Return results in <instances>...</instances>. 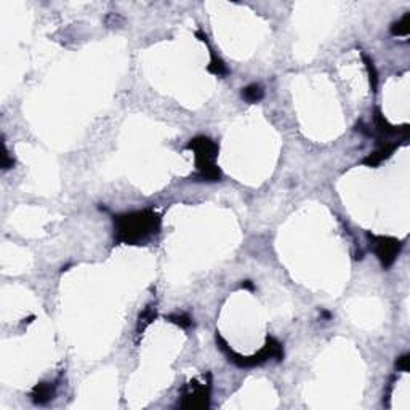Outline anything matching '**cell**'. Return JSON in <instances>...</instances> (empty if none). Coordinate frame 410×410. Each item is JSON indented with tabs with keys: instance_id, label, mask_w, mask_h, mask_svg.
Wrapping results in <instances>:
<instances>
[{
	"instance_id": "obj_1",
	"label": "cell",
	"mask_w": 410,
	"mask_h": 410,
	"mask_svg": "<svg viewBox=\"0 0 410 410\" xmlns=\"http://www.w3.org/2000/svg\"><path fill=\"white\" fill-rule=\"evenodd\" d=\"M114 224H116L117 240L125 244H136L157 234L161 218L153 210H143L114 218Z\"/></svg>"
},
{
	"instance_id": "obj_2",
	"label": "cell",
	"mask_w": 410,
	"mask_h": 410,
	"mask_svg": "<svg viewBox=\"0 0 410 410\" xmlns=\"http://www.w3.org/2000/svg\"><path fill=\"white\" fill-rule=\"evenodd\" d=\"M188 149H193L196 153V161H197V169H199L201 178L207 181H216L221 178V173L215 167V157L218 153L216 144L210 138L205 136H197V138L191 140L188 144Z\"/></svg>"
},
{
	"instance_id": "obj_3",
	"label": "cell",
	"mask_w": 410,
	"mask_h": 410,
	"mask_svg": "<svg viewBox=\"0 0 410 410\" xmlns=\"http://www.w3.org/2000/svg\"><path fill=\"white\" fill-rule=\"evenodd\" d=\"M208 394L210 386L207 385H197V382H193L188 385V390L183 394V402L181 407L186 409H196V407H205L208 404Z\"/></svg>"
},
{
	"instance_id": "obj_4",
	"label": "cell",
	"mask_w": 410,
	"mask_h": 410,
	"mask_svg": "<svg viewBox=\"0 0 410 410\" xmlns=\"http://www.w3.org/2000/svg\"><path fill=\"white\" fill-rule=\"evenodd\" d=\"M372 239L375 240V253L378 255L380 261L385 268H388L390 264L394 261L398 252H399V242L396 239H390V237H374Z\"/></svg>"
},
{
	"instance_id": "obj_5",
	"label": "cell",
	"mask_w": 410,
	"mask_h": 410,
	"mask_svg": "<svg viewBox=\"0 0 410 410\" xmlns=\"http://www.w3.org/2000/svg\"><path fill=\"white\" fill-rule=\"evenodd\" d=\"M32 401L35 404H47L53 398V386L50 383H40L32 390Z\"/></svg>"
},
{
	"instance_id": "obj_6",
	"label": "cell",
	"mask_w": 410,
	"mask_h": 410,
	"mask_svg": "<svg viewBox=\"0 0 410 410\" xmlns=\"http://www.w3.org/2000/svg\"><path fill=\"white\" fill-rule=\"evenodd\" d=\"M263 88L260 85H256V83H252V85H248L247 88L242 90V98H244L245 101L248 103H256L260 101L263 98Z\"/></svg>"
},
{
	"instance_id": "obj_7",
	"label": "cell",
	"mask_w": 410,
	"mask_h": 410,
	"mask_svg": "<svg viewBox=\"0 0 410 410\" xmlns=\"http://www.w3.org/2000/svg\"><path fill=\"white\" fill-rule=\"evenodd\" d=\"M409 18H410V14L407 13L399 22H396V24L393 26L391 32L394 35H407L409 34Z\"/></svg>"
},
{
	"instance_id": "obj_8",
	"label": "cell",
	"mask_w": 410,
	"mask_h": 410,
	"mask_svg": "<svg viewBox=\"0 0 410 410\" xmlns=\"http://www.w3.org/2000/svg\"><path fill=\"white\" fill-rule=\"evenodd\" d=\"M208 71L216 74V75H224V74H227V67L224 66V63L221 61V59H218L213 53H211V64L208 67Z\"/></svg>"
},
{
	"instance_id": "obj_9",
	"label": "cell",
	"mask_w": 410,
	"mask_h": 410,
	"mask_svg": "<svg viewBox=\"0 0 410 410\" xmlns=\"http://www.w3.org/2000/svg\"><path fill=\"white\" fill-rule=\"evenodd\" d=\"M169 321L181 325V327H191V324H193V321L188 316H170Z\"/></svg>"
},
{
	"instance_id": "obj_10",
	"label": "cell",
	"mask_w": 410,
	"mask_h": 410,
	"mask_svg": "<svg viewBox=\"0 0 410 410\" xmlns=\"http://www.w3.org/2000/svg\"><path fill=\"white\" fill-rule=\"evenodd\" d=\"M396 366H398L399 370L407 372V370H409V354H404L402 358H399L398 362H396Z\"/></svg>"
},
{
	"instance_id": "obj_11",
	"label": "cell",
	"mask_w": 410,
	"mask_h": 410,
	"mask_svg": "<svg viewBox=\"0 0 410 410\" xmlns=\"http://www.w3.org/2000/svg\"><path fill=\"white\" fill-rule=\"evenodd\" d=\"M242 287H247V288H253V285L250 284V280H245V284H242Z\"/></svg>"
}]
</instances>
